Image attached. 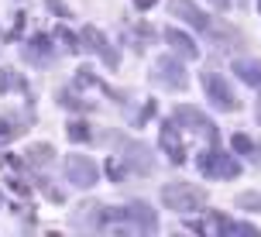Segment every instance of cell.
Instances as JSON below:
<instances>
[{
	"mask_svg": "<svg viewBox=\"0 0 261 237\" xmlns=\"http://www.w3.org/2000/svg\"><path fill=\"white\" fill-rule=\"evenodd\" d=\"M124 162H127V165H134V169L144 175V172H151V148H148V145H138V141H130L127 151H124Z\"/></svg>",
	"mask_w": 261,
	"mask_h": 237,
	"instance_id": "11",
	"label": "cell"
},
{
	"mask_svg": "<svg viewBox=\"0 0 261 237\" xmlns=\"http://www.w3.org/2000/svg\"><path fill=\"white\" fill-rule=\"evenodd\" d=\"M158 145H162V151H165V155H169L172 162H175V165H179V162L186 158V148L179 145V138H175V120H172V124H162Z\"/></svg>",
	"mask_w": 261,
	"mask_h": 237,
	"instance_id": "8",
	"label": "cell"
},
{
	"mask_svg": "<svg viewBox=\"0 0 261 237\" xmlns=\"http://www.w3.org/2000/svg\"><path fill=\"white\" fill-rule=\"evenodd\" d=\"M175 124H189V131L196 134H203V138H210V141H217V127H213V120H206L196 107H179L175 110Z\"/></svg>",
	"mask_w": 261,
	"mask_h": 237,
	"instance_id": "6",
	"label": "cell"
},
{
	"mask_svg": "<svg viewBox=\"0 0 261 237\" xmlns=\"http://www.w3.org/2000/svg\"><path fill=\"white\" fill-rule=\"evenodd\" d=\"M199 83H203V90H206L210 103L217 107V110H223V114H230V110H237L241 107V100L234 96V90H230V83L220 76V72H213V69H206L203 76H199Z\"/></svg>",
	"mask_w": 261,
	"mask_h": 237,
	"instance_id": "2",
	"label": "cell"
},
{
	"mask_svg": "<svg viewBox=\"0 0 261 237\" xmlns=\"http://www.w3.org/2000/svg\"><path fill=\"white\" fill-rule=\"evenodd\" d=\"M124 220H138V230H155L158 220H155V210L148 206V203H130V206H124Z\"/></svg>",
	"mask_w": 261,
	"mask_h": 237,
	"instance_id": "9",
	"label": "cell"
},
{
	"mask_svg": "<svg viewBox=\"0 0 261 237\" xmlns=\"http://www.w3.org/2000/svg\"><path fill=\"white\" fill-rule=\"evenodd\" d=\"M258 120H261V103H258Z\"/></svg>",
	"mask_w": 261,
	"mask_h": 237,
	"instance_id": "19",
	"label": "cell"
},
{
	"mask_svg": "<svg viewBox=\"0 0 261 237\" xmlns=\"http://www.w3.org/2000/svg\"><path fill=\"white\" fill-rule=\"evenodd\" d=\"M65 175H69V182L79 186V189H90L96 179H100V169L93 165V158L86 155H72L65 162Z\"/></svg>",
	"mask_w": 261,
	"mask_h": 237,
	"instance_id": "5",
	"label": "cell"
},
{
	"mask_svg": "<svg viewBox=\"0 0 261 237\" xmlns=\"http://www.w3.org/2000/svg\"><path fill=\"white\" fill-rule=\"evenodd\" d=\"M69 138H76V141H86V138H90L86 124H72V127H69Z\"/></svg>",
	"mask_w": 261,
	"mask_h": 237,
	"instance_id": "15",
	"label": "cell"
},
{
	"mask_svg": "<svg viewBox=\"0 0 261 237\" xmlns=\"http://www.w3.org/2000/svg\"><path fill=\"white\" fill-rule=\"evenodd\" d=\"M234 148H241V151H251V141L244 138V134H237V138H234Z\"/></svg>",
	"mask_w": 261,
	"mask_h": 237,
	"instance_id": "17",
	"label": "cell"
},
{
	"mask_svg": "<svg viewBox=\"0 0 261 237\" xmlns=\"http://www.w3.org/2000/svg\"><path fill=\"white\" fill-rule=\"evenodd\" d=\"M210 4H213V7H217V11H230V7H244V4H248V0H210Z\"/></svg>",
	"mask_w": 261,
	"mask_h": 237,
	"instance_id": "16",
	"label": "cell"
},
{
	"mask_svg": "<svg viewBox=\"0 0 261 237\" xmlns=\"http://www.w3.org/2000/svg\"><path fill=\"white\" fill-rule=\"evenodd\" d=\"M151 79L158 86H165V90H186V66L175 55H162V59H155Z\"/></svg>",
	"mask_w": 261,
	"mask_h": 237,
	"instance_id": "4",
	"label": "cell"
},
{
	"mask_svg": "<svg viewBox=\"0 0 261 237\" xmlns=\"http://www.w3.org/2000/svg\"><path fill=\"white\" fill-rule=\"evenodd\" d=\"M165 41H172V48H175V52H182V59H196V55H199L196 41L189 38V35H182L179 28H169V31H165Z\"/></svg>",
	"mask_w": 261,
	"mask_h": 237,
	"instance_id": "12",
	"label": "cell"
},
{
	"mask_svg": "<svg viewBox=\"0 0 261 237\" xmlns=\"http://www.w3.org/2000/svg\"><path fill=\"white\" fill-rule=\"evenodd\" d=\"M172 14H175V17H182L186 24L196 28V31H210V28H213V24H210V17L196 7L193 0H172Z\"/></svg>",
	"mask_w": 261,
	"mask_h": 237,
	"instance_id": "7",
	"label": "cell"
},
{
	"mask_svg": "<svg viewBox=\"0 0 261 237\" xmlns=\"http://www.w3.org/2000/svg\"><path fill=\"white\" fill-rule=\"evenodd\" d=\"M234 72H237L241 83H248L251 90H261V62L258 59H237Z\"/></svg>",
	"mask_w": 261,
	"mask_h": 237,
	"instance_id": "10",
	"label": "cell"
},
{
	"mask_svg": "<svg viewBox=\"0 0 261 237\" xmlns=\"http://www.w3.org/2000/svg\"><path fill=\"white\" fill-rule=\"evenodd\" d=\"M237 206H254V210H261V196L258 193H244V196H237Z\"/></svg>",
	"mask_w": 261,
	"mask_h": 237,
	"instance_id": "14",
	"label": "cell"
},
{
	"mask_svg": "<svg viewBox=\"0 0 261 237\" xmlns=\"http://www.w3.org/2000/svg\"><path fill=\"white\" fill-rule=\"evenodd\" d=\"M199 172L210 175V179H234L237 172H241V162H237L234 155L213 148V151H203V158H199Z\"/></svg>",
	"mask_w": 261,
	"mask_h": 237,
	"instance_id": "3",
	"label": "cell"
},
{
	"mask_svg": "<svg viewBox=\"0 0 261 237\" xmlns=\"http://www.w3.org/2000/svg\"><path fill=\"white\" fill-rule=\"evenodd\" d=\"M86 38L93 41V48H96V52L107 55V62H110V66H117V52H110V48H107V38H103V35H96L93 28H86Z\"/></svg>",
	"mask_w": 261,
	"mask_h": 237,
	"instance_id": "13",
	"label": "cell"
},
{
	"mask_svg": "<svg viewBox=\"0 0 261 237\" xmlns=\"http://www.w3.org/2000/svg\"><path fill=\"white\" fill-rule=\"evenodd\" d=\"M206 203V193L196 189L189 182H169L162 189V206L165 210H175V213H193V210H203Z\"/></svg>",
	"mask_w": 261,
	"mask_h": 237,
	"instance_id": "1",
	"label": "cell"
},
{
	"mask_svg": "<svg viewBox=\"0 0 261 237\" xmlns=\"http://www.w3.org/2000/svg\"><path fill=\"white\" fill-rule=\"evenodd\" d=\"M134 4H138L141 11H148V7H155V0H134Z\"/></svg>",
	"mask_w": 261,
	"mask_h": 237,
	"instance_id": "18",
	"label": "cell"
}]
</instances>
